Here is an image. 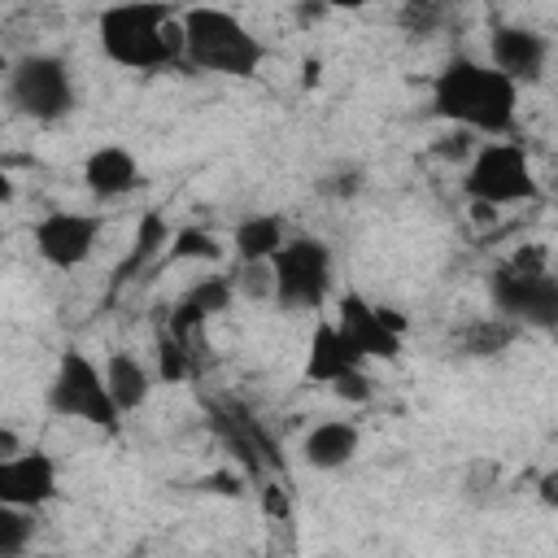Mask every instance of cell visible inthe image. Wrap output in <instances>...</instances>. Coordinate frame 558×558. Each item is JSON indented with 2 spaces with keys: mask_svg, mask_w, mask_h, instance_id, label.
Returning <instances> with one entry per match:
<instances>
[{
  "mask_svg": "<svg viewBox=\"0 0 558 558\" xmlns=\"http://www.w3.org/2000/svg\"><path fill=\"white\" fill-rule=\"evenodd\" d=\"M432 113L471 135H510L519 118V83L493 61L449 57L432 78Z\"/></svg>",
  "mask_w": 558,
  "mask_h": 558,
  "instance_id": "1",
  "label": "cell"
},
{
  "mask_svg": "<svg viewBox=\"0 0 558 558\" xmlns=\"http://www.w3.org/2000/svg\"><path fill=\"white\" fill-rule=\"evenodd\" d=\"M96 39L122 70H166L183 61V26L161 0H118L100 9Z\"/></svg>",
  "mask_w": 558,
  "mask_h": 558,
  "instance_id": "2",
  "label": "cell"
},
{
  "mask_svg": "<svg viewBox=\"0 0 558 558\" xmlns=\"http://www.w3.org/2000/svg\"><path fill=\"white\" fill-rule=\"evenodd\" d=\"M179 26H183V65L192 70L222 78H253L266 61V44L231 9L192 4L187 13H179Z\"/></svg>",
  "mask_w": 558,
  "mask_h": 558,
  "instance_id": "3",
  "label": "cell"
},
{
  "mask_svg": "<svg viewBox=\"0 0 558 558\" xmlns=\"http://www.w3.org/2000/svg\"><path fill=\"white\" fill-rule=\"evenodd\" d=\"M488 301H493V314L519 327L554 331L558 327V279L549 270V253L541 244L519 248L506 266L488 275Z\"/></svg>",
  "mask_w": 558,
  "mask_h": 558,
  "instance_id": "4",
  "label": "cell"
},
{
  "mask_svg": "<svg viewBox=\"0 0 558 558\" xmlns=\"http://www.w3.org/2000/svg\"><path fill=\"white\" fill-rule=\"evenodd\" d=\"M462 192L471 205H532L541 201V183L532 174V157L523 144L514 140H484L475 144V153L466 157L462 170Z\"/></svg>",
  "mask_w": 558,
  "mask_h": 558,
  "instance_id": "5",
  "label": "cell"
},
{
  "mask_svg": "<svg viewBox=\"0 0 558 558\" xmlns=\"http://www.w3.org/2000/svg\"><path fill=\"white\" fill-rule=\"evenodd\" d=\"M336 257L318 235H288L270 257V301L288 314H318L331 292Z\"/></svg>",
  "mask_w": 558,
  "mask_h": 558,
  "instance_id": "6",
  "label": "cell"
},
{
  "mask_svg": "<svg viewBox=\"0 0 558 558\" xmlns=\"http://www.w3.org/2000/svg\"><path fill=\"white\" fill-rule=\"evenodd\" d=\"M4 96H9L13 113H22L31 122H61L78 105L74 74L65 65V57H57V52H26V57H17L4 70Z\"/></svg>",
  "mask_w": 558,
  "mask_h": 558,
  "instance_id": "7",
  "label": "cell"
},
{
  "mask_svg": "<svg viewBox=\"0 0 558 558\" xmlns=\"http://www.w3.org/2000/svg\"><path fill=\"white\" fill-rule=\"evenodd\" d=\"M48 410L57 418H74V423L105 427V432H113L122 423V410L113 405V397L105 388V371L83 349H61L57 371L48 379Z\"/></svg>",
  "mask_w": 558,
  "mask_h": 558,
  "instance_id": "8",
  "label": "cell"
},
{
  "mask_svg": "<svg viewBox=\"0 0 558 558\" xmlns=\"http://www.w3.org/2000/svg\"><path fill=\"white\" fill-rule=\"evenodd\" d=\"M100 231H105V218L100 214H83V209H48L31 240H35V253L52 266V270H78L96 244H100Z\"/></svg>",
  "mask_w": 558,
  "mask_h": 558,
  "instance_id": "9",
  "label": "cell"
},
{
  "mask_svg": "<svg viewBox=\"0 0 558 558\" xmlns=\"http://www.w3.org/2000/svg\"><path fill=\"white\" fill-rule=\"evenodd\" d=\"M336 327H340V336L349 340V349H353L362 362H371V357H384V362L401 357V336H405V331H397V327L379 314V305L366 301L362 292H344V296L336 301Z\"/></svg>",
  "mask_w": 558,
  "mask_h": 558,
  "instance_id": "10",
  "label": "cell"
},
{
  "mask_svg": "<svg viewBox=\"0 0 558 558\" xmlns=\"http://www.w3.org/2000/svg\"><path fill=\"white\" fill-rule=\"evenodd\" d=\"M57 497V462L44 449H17L0 458V501L22 510H44Z\"/></svg>",
  "mask_w": 558,
  "mask_h": 558,
  "instance_id": "11",
  "label": "cell"
},
{
  "mask_svg": "<svg viewBox=\"0 0 558 558\" xmlns=\"http://www.w3.org/2000/svg\"><path fill=\"white\" fill-rule=\"evenodd\" d=\"M209 423H214L218 440L235 453V462L244 466V475L262 480V471H275L279 466L275 440L266 436V427L248 410H240V405H209Z\"/></svg>",
  "mask_w": 558,
  "mask_h": 558,
  "instance_id": "12",
  "label": "cell"
},
{
  "mask_svg": "<svg viewBox=\"0 0 558 558\" xmlns=\"http://www.w3.org/2000/svg\"><path fill=\"white\" fill-rule=\"evenodd\" d=\"M488 61L506 78H514V83H541L545 65H549V39L536 26H523V22L493 26V35H488Z\"/></svg>",
  "mask_w": 558,
  "mask_h": 558,
  "instance_id": "13",
  "label": "cell"
},
{
  "mask_svg": "<svg viewBox=\"0 0 558 558\" xmlns=\"http://www.w3.org/2000/svg\"><path fill=\"white\" fill-rule=\"evenodd\" d=\"M140 179H144L140 161L122 144H100L83 161V183H87V192L96 201H122V196H131L140 187Z\"/></svg>",
  "mask_w": 558,
  "mask_h": 558,
  "instance_id": "14",
  "label": "cell"
},
{
  "mask_svg": "<svg viewBox=\"0 0 558 558\" xmlns=\"http://www.w3.org/2000/svg\"><path fill=\"white\" fill-rule=\"evenodd\" d=\"M357 449H362V432L349 418H323L301 440V458L314 471H340L357 458Z\"/></svg>",
  "mask_w": 558,
  "mask_h": 558,
  "instance_id": "15",
  "label": "cell"
},
{
  "mask_svg": "<svg viewBox=\"0 0 558 558\" xmlns=\"http://www.w3.org/2000/svg\"><path fill=\"white\" fill-rule=\"evenodd\" d=\"M231 301H235V283H231V275H205V279H196V283L179 296V305H174L166 331H174V336H192L205 318L227 314Z\"/></svg>",
  "mask_w": 558,
  "mask_h": 558,
  "instance_id": "16",
  "label": "cell"
},
{
  "mask_svg": "<svg viewBox=\"0 0 558 558\" xmlns=\"http://www.w3.org/2000/svg\"><path fill=\"white\" fill-rule=\"evenodd\" d=\"M349 366H362V357L349 349V340L340 336L336 323H318L314 336H310V349H305V379L310 384H331Z\"/></svg>",
  "mask_w": 558,
  "mask_h": 558,
  "instance_id": "17",
  "label": "cell"
},
{
  "mask_svg": "<svg viewBox=\"0 0 558 558\" xmlns=\"http://www.w3.org/2000/svg\"><path fill=\"white\" fill-rule=\"evenodd\" d=\"M100 371H105V388H109V397H113V405L122 414H135L153 397V379L157 375L135 353H109V362Z\"/></svg>",
  "mask_w": 558,
  "mask_h": 558,
  "instance_id": "18",
  "label": "cell"
},
{
  "mask_svg": "<svg viewBox=\"0 0 558 558\" xmlns=\"http://www.w3.org/2000/svg\"><path fill=\"white\" fill-rule=\"evenodd\" d=\"M288 218L283 214H244L231 231V244H235V257L240 262H270L275 248L288 240Z\"/></svg>",
  "mask_w": 558,
  "mask_h": 558,
  "instance_id": "19",
  "label": "cell"
},
{
  "mask_svg": "<svg viewBox=\"0 0 558 558\" xmlns=\"http://www.w3.org/2000/svg\"><path fill=\"white\" fill-rule=\"evenodd\" d=\"M519 331H523L519 323H510V318H501V314H488V318L466 323L462 336H458V344H462V353H471V357H493V353L510 349V344L519 340Z\"/></svg>",
  "mask_w": 558,
  "mask_h": 558,
  "instance_id": "20",
  "label": "cell"
},
{
  "mask_svg": "<svg viewBox=\"0 0 558 558\" xmlns=\"http://www.w3.org/2000/svg\"><path fill=\"white\" fill-rule=\"evenodd\" d=\"M161 384H183L192 375V349H187V336H174V331H161L157 336V371H153Z\"/></svg>",
  "mask_w": 558,
  "mask_h": 558,
  "instance_id": "21",
  "label": "cell"
},
{
  "mask_svg": "<svg viewBox=\"0 0 558 558\" xmlns=\"http://www.w3.org/2000/svg\"><path fill=\"white\" fill-rule=\"evenodd\" d=\"M31 541H35V510L4 506V501H0V558L22 554Z\"/></svg>",
  "mask_w": 558,
  "mask_h": 558,
  "instance_id": "22",
  "label": "cell"
},
{
  "mask_svg": "<svg viewBox=\"0 0 558 558\" xmlns=\"http://www.w3.org/2000/svg\"><path fill=\"white\" fill-rule=\"evenodd\" d=\"M170 253H174V262H218L222 244L201 227H179L170 235Z\"/></svg>",
  "mask_w": 558,
  "mask_h": 558,
  "instance_id": "23",
  "label": "cell"
},
{
  "mask_svg": "<svg viewBox=\"0 0 558 558\" xmlns=\"http://www.w3.org/2000/svg\"><path fill=\"white\" fill-rule=\"evenodd\" d=\"M362 183H366V170L362 166H336V170H327L318 179V192L323 196H336V201H353L362 192Z\"/></svg>",
  "mask_w": 558,
  "mask_h": 558,
  "instance_id": "24",
  "label": "cell"
},
{
  "mask_svg": "<svg viewBox=\"0 0 558 558\" xmlns=\"http://www.w3.org/2000/svg\"><path fill=\"white\" fill-rule=\"evenodd\" d=\"M231 283H235V292H244V296H266L270 301V262H240V270L231 275Z\"/></svg>",
  "mask_w": 558,
  "mask_h": 558,
  "instance_id": "25",
  "label": "cell"
},
{
  "mask_svg": "<svg viewBox=\"0 0 558 558\" xmlns=\"http://www.w3.org/2000/svg\"><path fill=\"white\" fill-rule=\"evenodd\" d=\"M327 388H331L336 397L353 401V405H357V401H371V392H375V388H371V375H366L362 366H349V371H344V375H336Z\"/></svg>",
  "mask_w": 558,
  "mask_h": 558,
  "instance_id": "26",
  "label": "cell"
},
{
  "mask_svg": "<svg viewBox=\"0 0 558 558\" xmlns=\"http://www.w3.org/2000/svg\"><path fill=\"white\" fill-rule=\"evenodd\" d=\"M436 22H440V0H405V9H401V26L405 31L427 35Z\"/></svg>",
  "mask_w": 558,
  "mask_h": 558,
  "instance_id": "27",
  "label": "cell"
},
{
  "mask_svg": "<svg viewBox=\"0 0 558 558\" xmlns=\"http://www.w3.org/2000/svg\"><path fill=\"white\" fill-rule=\"evenodd\" d=\"M161 244H170V235H166V222H161V214H148V218H144V227H140V235H135V253H131V262H144V257H153Z\"/></svg>",
  "mask_w": 558,
  "mask_h": 558,
  "instance_id": "28",
  "label": "cell"
},
{
  "mask_svg": "<svg viewBox=\"0 0 558 558\" xmlns=\"http://www.w3.org/2000/svg\"><path fill=\"white\" fill-rule=\"evenodd\" d=\"M432 153H436V157H445V161H462V157H471V153H475V135H471V131H462V126H453L449 135H440V140L432 144Z\"/></svg>",
  "mask_w": 558,
  "mask_h": 558,
  "instance_id": "29",
  "label": "cell"
},
{
  "mask_svg": "<svg viewBox=\"0 0 558 558\" xmlns=\"http://www.w3.org/2000/svg\"><path fill=\"white\" fill-rule=\"evenodd\" d=\"M262 506L270 519H288V497L279 493V484H262Z\"/></svg>",
  "mask_w": 558,
  "mask_h": 558,
  "instance_id": "30",
  "label": "cell"
},
{
  "mask_svg": "<svg viewBox=\"0 0 558 558\" xmlns=\"http://www.w3.org/2000/svg\"><path fill=\"white\" fill-rule=\"evenodd\" d=\"M17 449H22V436L0 423V458H9V453H17Z\"/></svg>",
  "mask_w": 558,
  "mask_h": 558,
  "instance_id": "31",
  "label": "cell"
},
{
  "mask_svg": "<svg viewBox=\"0 0 558 558\" xmlns=\"http://www.w3.org/2000/svg\"><path fill=\"white\" fill-rule=\"evenodd\" d=\"M554 484H558V471H545V480H541V497H545V506H554V501H558Z\"/></svg>",
  "mask_w": 558,
  "mask_h": 558,
  "instance_id": "32",
  "label": "cell"
},
{
  "mask_svg": "<svg viewBox=\"0 0 558 558\" xmlns=\"http://www.w3.org/2000/svg\"><path fill=\"white\" fill-rule=\"evenodd\" d=\"M310 4H318V9H366L371 0H310Z\"/></svg>",
  "mask_w": 558,
  "mask_h": 558,
  "instance_id": "33",
  "label": "cell"
},
{
  "mask_svg": "<svg viewBox=\"0 0 558 558\" xmlns=\"http://www.w3.org/2000/svg\"><path fill=\"white\" fill-rule=\"evenodd\" d=\"M13 196V183H9V174H4V157H0V201H9Z\"/></svg>",
  "mask_w": 558,
  "mask_h": 558,
  "instance_id": "34",
  "label": "cell"
},
{
  "mask_svg": "<svg viewBox=\"0 0 558 558\" xmlns=\"http://www.w3.org/2000/svg\"><path fill=\"white\" fill-rule=\"evenodd\" d=\"M0 240H4V231H0Z\"/></svg>",
  "mask_w": 558,
  "mask_h": 558,
  "instance_id": "35",
  "label": "cell"
},
{
  "mask_svg": "<svg viewBox=\"0 0 558 558\" xmlns=\"http://www.w3.org/2000/svg\"><path fill=\"white\" fill-rule=\"evenodd\" d=\"M0 70H4V61H0Z\"/></svg>",
  "mask_w": 558,
  "mask_h": 558,
  "instance_id": "36",
  "label": "cell"
}]
</instances>
